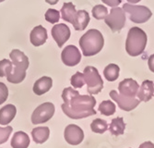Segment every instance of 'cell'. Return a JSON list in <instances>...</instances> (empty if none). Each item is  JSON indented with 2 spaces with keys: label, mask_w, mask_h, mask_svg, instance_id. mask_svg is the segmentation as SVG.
<instances>
[{
  "label": "cell",
  "mask_w": 154,
  "mask_h": 148,
  "mask_svg": "<svg viewBox=\"0 0 154 148\" xmlns=\"http://www.w3.org/2000/svg\"><path fill=\"white\" fill-rule=\"evenodd\" d=\"M62 98L64 104L61 105L63 112L70 118L80 119L96 115L94 106L96 100L92 96H81L71 87L63 90Z\"/></svg>",
  "instance_id": "6da1fadb"
},
{
  "label": "cell",
  "mask_w": 154,
  "mask_h": 148,
  "mask_svg": "<svg viewBox=\"0 0 154 148\" xmlns=\"http://www.w3.org/2000/svg\"><path fill=\"white\" fill-rule=\"evenodd\" d=\"M79 46L85 57H92L100 53L104 46V39L100 31L91 29L79 39Z\"/></svg>",
  "instance_id": "7a4b0ae2"
},
{
  "label": "cell",
  "mask_w": 154,
  "mask_h": 148,
  "mask_svg": "<svg viewBox=\"0 0 154 148\" xmlns=\"http://www.w3.org/2000/svg\"><path fill=\"white\" fill-rule=\"evenodd\" d=\"M9 58L12 60L13 65H15V68L13 67L12 71L7 76L8 82L10 83H20L26 77V71L29 68V58L23 52L19 49H14L10 52Z\"/></svg>",
  "instance_id": "3957f363"
},
{
  "label": "cell",
  "mask_w": 154,
  "mask_h": 148,
  "mask_svg": "<svg viewBox=\"0 0 154 148\" xmlns=\"http://www.w3.org/2000/svg\"><path fill=\"white\" fill-rule=\"evenodd\" d=\"M148 37L146 33L138 27H132L128 31L125 50L131 57H137L144 52L147 46Z\"/></svg>",
  "instance_id": "277c9868"
},
{
  "label": "cell",
  "mask_w": 154,
  "mask_h": 148,
  "mask_svg": "<svg viewBox=\"0 0 154 148\" xmlns=\"http://www.w3.org/2000/svg\"><path fill=\"white\" fill-rule=\"evenodd\" d=\"M84 79L87 84V91L90 95H98L103 88V79L98 70L92 66H88L83 71Z\"/></svg>",
  "instance_id": "5b68a950"
},
{
  "label": "cell",
  "mask_w": 154,
  "mask_h": 148,
  "mask_svg": "<svg viewBox=\"0 0 154 148\" xmlns=\"http://www.w3.org/2000/svg\"><path fill=\"white\" fill-rule=\"evenodd\" d=\"M123 9L128 14L129 20L135 23H144L152 16L151 11L145 6H135L125 3L123 6Z\"/></svg>",
  "instance_id": "8992f818"
},
{
  "label": "cell",
  "mask_w": 154,
  "mask_h": 148,
  "mask_svg": "<svg viewBox=\"0 0 154 148\" xmlns=\"http://www.w3.org/2000/svg\"><path fill=\"white\" fill-rule=\"evenodd\" d=\"M54 105L51 102H45L37 106L32 115V122L34 125L47 122L54 114Z\"/></svg>",
  "instance_id": "52a82bcc"
},
{
  "label": "cell",
  "mask_w": 154,
  "mask_h": 148,
  "mask_svg": "<svg viewBox=\"0 0 154 148\" xmlns=\"http://www.w3.org/2000/svg\"><path fill=\"white\" fill-rule=\"evenodd\" d=\"M105 23L111 29L113 33L120 32L125 26V10L121 8H114L110 11V14L104 19Z\"/></svg>",
  "instance_id": "ba28073f"
},
{
  "label": "cell",
  "mask_w": 154,
  "mask_h": 148,
  "mask_svg": "<svg viewBox=\"0 0 154 148\" xmlns=\"http://www.w3.org/2000/svg\"><path fill=\"white\" fill-rule=\"evenodd\" d=\"M109 96L115 102L117 103L119 109L125 111H131L135 109L139 105V103H140V100L138 98L122 96L120 93H118L116 90H112L109 93Z\"/></svg>",
  "instance_id": "9c48e42d"
},
{
  "label": "cell",
  "mask_w": 154,
  "mask_h": 148,
  "mask_svg": "<svg viewBox=\"0 0 154 148\" xmlns=\"http://www.w3.org/2000/svg\"><path fill=\"white\" fill-rule=\"evenodd\" d=\"M64 137L67 143L71 145H78L84 139V132L83 130L78 125L69 124L65 129Z\"/></svg>",
  "instance_id": "30bf717a"
},
{
  "label": "cell",
  "mask_w": 154,
  "mask_h": 148,
  "mask_svg": "<svg viewBox=\"0 0 154 148\" xmlns=\"http://www.w3.org/2000/svg\"><path fill=\"white\" fill-rule=\"evenodd\" d=\"M61 58L63 63L68 67H74L78 65L81 60L80 51L75 46H67L61 54Z\"/></svg>",
  "instance_id": "8fae6325"
},
{
  "label": "cell",
  "mask_w": 154,
  "mask_h": 148,
  "mask_svg": "<svg viewBox=\"0 0 154 148\" xmlns=\"http://www.w3.org/2000/svg\"><path fill=\"white\" fill-rule=\"evenodd\" d=\"M52 36L54 40L57 42L58 47H62L64 44L67 41L70 37V29L68 28V26H66L64 23H59L54 25L52 28Z\"/></svg>",
  "instance_id": "7c38bea8"
},
{
  "label": "cell",
  "mask_w": 154,
  "mask_h": 148,
  "mask_svg": "<svg viewBox=\"0 0 154 148\" xmlns=\"http://www.w3.org/2000/svg\"><path fill=\"white\" fill-rule=\"evenodd\" d=\"M138 89V83L133 79H125L118 85V91L120 95L129 97H136Z\"/></svg>",
  "instance_id": "4fadbf2b"
},
{
  "label": "cell",
  "mask_w": 154,
  "mask_h": 148,
  "mask_svg": "<svg viewBox=\"0 0 154 148\" xmlns=\"http://www.w3.org/2000/svg\"><path fill=\"white\" fill-rule=\"evenodd\" d=\"M47 40V31L42 25H38L32 29L30 34V41L34 46H43Z\"/></svg>",
  "instance_id": "5bb4252c"
},
{
  "label": "cell",
  "mask_w": 154,
  "mask_h": 148,
  "mask_svg": "<svg viewBox=\"0 0 154 148\" xmlns=\"http://www.w3.org/2000/svg\"><path fill=\"white\" fill-rule=\"evenodd\" d=\"M154 96V83L152 80H146L142 83L137 93V97L143 102H149Z\"/></svg>",
  "instance_id": "9a60e30c"
},
{
  "label": "cell",
  "mask_w": 154,
  "mask_h": 148,
  "mask_svg": "<svg viewBox=\"0 0 154 148\" xmlns=\"http://www.w3.org/2000/svg\"><path fill=\"white\" fill-rule=\"evenodd\" d=\"M53 86V80L50 77L44 76L37 80L33 85V93L37 96H43Z\"/></svg>",
  "instance_id": "2e32d148"
},
{
  "label": "cell",
  "mask_w": 154,
  "mask_h": 148,
  "mask_svg": "<svg viewBox=\"0 0 154 148\" xmlns=\"http://www.w3.org/2000/svg\"><path fill=\"white\" fill-rule=\"evenodd\" d=\"M16 113H17V109L14 105L8 104L3 106L0 109V124L1 125L9 124L14 119V118H15Z\"/></svg>",
  "instance_id": "e0dca14e"
},
{
  "label": "cell",
  "mask_w": 154,
  "mask_h": 148,
  "mask_svg": "<svg viewBox=\"0 0 154 148\" xmlns=\"http://www.w3.org/2000/svg\"><path fill=\"white\" fill-rule=\"evenodd\" d=\"M29 135L24 131H17L14 133L11 140V146L13 148H28L30 145Z\"/></svg>",
  "instance_id": "ac0fdd59"
},
{
  "label": "cell",
  "mask_w": 154,
  "mask_h": 148,
  "mask_svg": "<svg viewBox=\"0 0 154 148\" xmlns=\"http://www.w3.org/2000/svg\"><path fill=\"white\" fill-rule=\"evenodd\" d=\"M89 22H90L89 13L86 10H79L77 12L76 19L72 25L76 31H83L86 29Z\"/></svg>",
  "instance_id": "d6986e66"
},
{
  "label": "cell",
  "mask_w": 154,
  "mask_h": 148,
  "mask_svg": "<svg viewBox=\"0 0 154 148\" xmlns=\"http://www.w3.org/2000/svg\"><path fill=\"white\" fill-rule=\"evenodd\" d=\"M77 10H76V7L73 5V3L68 2V3H64L62 8H61V16L62 19L69 23L73 24L76 16H77Z\"/></svg>",
  "instance_id": "ffe728a7"
},
{
  "label": "cell",
  "mask_w": 154,
  "mask_h": 148,
  "mask_svg": "<svg viewBox=\"0 0 154 148\" xmlns=\"http://www.w3.org/2000/svg\"><path fill=\"white\" fill-rule=\"evenodd\" d=\"M32 135L36 143H44L49 138L50 130L48 127H36L32 131Z\"/></svg>",
  "instance_id": "44dd1931"
},
{
  "label": "cell",
  "mask_w": 154,
  "mask_h": 148,
  "mask_svg": "<svg viewBox=\"0 0 154 148\" xmlns=\"http://www.w3.org/2000/svg\"><path fill=\"white\" fill-rule=\"evenodd\" d=\"M125 129V123L122 117H118L112 119L109 127V131L111 134H113L115 136L122 135V134H124Z\"/></svg>",
  "instance_id": "7402d4cb"
},
{
  "label": "cell",
  "mask_w": 154,
  "mask_h": 148,
  "mask_svg": "<svg viewBox=\"0 0 154 148\" xmlns=\"http://www.w3.org/2000/svg\"><path fill=\"white\" fill-rule=\"evenodd\" d=\"M119 67L116 64H109L105 67L103 75L108 82H115L119 77Z\"/></svg>",
  "instance_id": "603a6c76"
},
{
  "label": "cell",
  "mask_w": 154,
  "mask_h": 148,
  "mask_svg": "<svg viewBox=\"0 0 154 148\" xmlns=\"http://www.w3.org/2000/svg\"><path fill=\"white\" fill-rule=\"evenodd\" d=\"M116 106L114 102L110 100L103 101L99 105V111L104 116H112L116 113Z\"/></svg>",
  "instance_id": "cb8c5ba5"
},
{
  "label": "cell",
  "mask_w": 154,
  "mask_h": 148,
  "mask_svg": "<svg viewBox=\"0 0 154 148\" xmlns=\"http://www.w3.org/2000/svg\"><path fill=\"white\" fill-rule=\"evenodd\" d=\"M108 124L104 119L102 118H96L91 124V129L93 132L103 134L108 130Z\"/></svg>",
  "instance_id": "d4e9b609"
},
{
  "label": "cell",
  "mask_w": 154,
  "mask_h": 148,
  "mask_svg": "<svg viewBox=\"0 0 154 148\" xmlns=\"http://www.w3.org/2000/svg\"><path fill=\"white\" fill-rule=\"evenodd\" d=\"M91 13L96 20H103L108 15V9L103 5H97L92 8Z\"/></svg>",
  "instance_id": "484cf974"
},
{
  "label": "cell",
  "mask_w": 154,
  "mask_h": 148,
  "mask_svg": "<svg viewBox=\"0 0 154 148\" xmlns=\"http://www.w3.org/2000/svg\"><path fill=\"white\" fill-rule=\"evenodd\" d=\"M13 70V63L8 59L0 60V78L7 77Z\"/></svg>",
  "instance_id": "4316f807"
},
{
  "label": "cell",
  "mask_w": 154,
  "mask_h": 148,
  "mask_svg": "<svg viewBox=\"0 0 154 148\" xmlns=\"http://www.w3.org/2000/svg\"><path fill=\"white\" fill-rule=\"evenodd\" d=\"M45 20L52 23V24H54V23H57L58 22L59 19H60V12L57 9H54V8H49L46 13H45Z\"/></svg>",
  "instance_id": "83f0119b"
},
{
  "label": "cell",
  "mask_w": 154,
  "mask_h": 148,
  "mask_svg": "<svg viewBox=\"0 0 154 148\" xmlns=\"http://www.w3.org/2000/svg\"><path fill=\"white\" fill-rule=\"evenodd\" d=\"M70 83L71 85L74 88H81L83 87V85L85 84V79H84V75L83 73L80 72H76L70 79Z\"/></svg>",
  "instance_id": "f1b7e54d"
},
{
  "label": "cell",
  "mask_w": 154,
  "mask_h": 148,
  "mask_svg": "<svg viewBox=\"0 0 154 148\" xmlns=\"http://www.w3.org/2000/svg\"><path fill=\"white\" fill-rule=\"evenodd\" d=\"M12 131L13 129L10 126H7L5 128L0 127V144L6 143L8 140Z\"/></svg>",
  "instance_id": "f546056e"
},
{
  "label": "cell",
  "mask_w": 154,
  "mask_h": 148,
  "mask_svg": "<svg viewBox=\"0 0 154 148\" xmlns=\"http://www.w3.org/2000/svg\"><path fill=\"white\" fill-rule=\"evenodd\" d=\"M8 97V89L3 83H0V105L4 104Z\"/></svg>",
  "instance_id": "4dcf8cb0"
},
{
  "label": "cell",
  "mask_w": 154,
  "mask_h": 148,
  "mask_svg": "<svg viewBox=\"0 0 154 148\" xmlns=\"http://www.w3.org/2000/svg\"><path fill=\"white\" fill-rule=\"evenodd\" d=\"M102 1L105 5L114 8V7H117L122 2V0H102Z\"/></svg>",
  "instance_id": "1f68e13d"
},
{
  "label": "cell",
  "mask_w": 154,
  "mask_h": 148,
  "mask_svg": "<svg viewBox=\"0 0 154 148\" xmlns=\"http://www.w3.org/2000/svg\"><path fill=\"white\" fill-rule=\"evenodd\" d=\"M148 65H149V69L150 70V71L154 72V54H152V55L149 58Z\"/></svg>",
  "instance_id": "d6a6232c"
},
{
  "label": "cell",
  "mask_w": 154,
  "mask_h": 148,
  "mask_svg": "<svg viewBox=\"0 0 154 148\" xmlns=\"http://www.w3.org/2000/svg\"><path fill=\"white\" fill-rule=\"evenodd\" d=\"M138 148H154V143L152 142H145L143 143H141L140 145H139Z\"/></svg>",
  "instance_id": "836d02e7"
},
{
  "label": "cell",
  "mask_w": 154,
  "mask_h": 148,
  "mask_svg": "<svg viewBox=\"0 0 154 148\" xmlns=\"http://www.w3.org/2000/svg\"><path fill=\"white\" fill-rule=\"evenodd\" d=\"M59 0H45V2L50 4V5H55V4H57L58 3Z\"/></svg>",
  "instance_id": "e575fe53"
},
{
  "label": "cell",
  "mask_w": 154,
  "mask_h": 148,
  "mask_svg": "<svg viewBox=\"0 0 154 148\" xmlns=\"http://www.w3.org/2000/svg\"><path fill=\"white\" fill-rule=\"evenodd\" d=\"M128 1L131 4H136V3H138L139 1H141V0H128Z\"/></svg>",
  "instance_id": "d590c367"
},
{
  "label": "cell",
  "mask_w": 154,
  "mask_h": 148,
  "mask_svg": "<svg viewBox=\"0 0 154 148\" xmlns=\"http://www.w3.org/2000/svg\"><path fill=\"white\" fill-rule=\"evenodd\" d=\"M3 1H5V0H0V3H1V2H3Z\"/></svg>",
  "instance_id": "8d00e7d4"
}]
</instances>
